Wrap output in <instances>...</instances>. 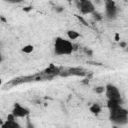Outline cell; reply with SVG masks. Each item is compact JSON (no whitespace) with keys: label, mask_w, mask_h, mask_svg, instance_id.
Returning <instances> with one entry per match:
<instances>
[{"label":"cell","mask_w":128,"mask_h":128,"mask_svg":"<svg viewBox=\"0 0 128 128\" xmlns=\"http://www.w3.org/2000/svg\"><path fill=\"white\" fill-rule=\"evenodd\" d=\"M33 50H34V46H33V45H25V46L22 48V52H23V53H26V54L32 53Z\"/></svg>","instance_id":"11"},{"label":"cell","mask_w":128,"mask_h":128,"mask_svg":"<svg viewBox=\"0 0 128 128\" xmlns=\"http://www.w3.org/2000/svg\"><path fill=\"white\" fill-rule=\"evenodd\" d=\"M1 128H21L20 124L17 121H8L1 122Z\"/></svg>","instance_id":"7"},{"label":"cell","mask_w":128,"mask_h":128,"mask_svg":"<svg viewBox=\"0 0 128 128\" xmlns=\"http://www.w3.org/2000/svg\"><path fill=\"white\" fill-rule=\"evenodd\" d=\"M85 52H86L88 55H92V51H91V50H89V49H86V50H85Z\"/></svg>","instance_id":"20"},{"label":"cell","mask_w":128,"mask_h":128,"mask_svg":"<svg viewBox=\"0 0 128 128\" xmlns=\"http://www.w3.org/2000/svg\"><path fill=\"white\" fill-rule=\"evenodd\" d=\"M16 117L12 114V113H10V114H8V116H7V120L8 121H16Z\"/></svg>","instance_id":"14"},{"label":"cell","mask_w":128,"mask_h":128,"mask_svg":"<svg viewBox=\"0 0 128 128\" xmlns=\"http://www.w3.org/2000/svg\"><path fill=\"white\" fill-rule=\"evenodd\" d=\"M105 95L107 97L108 100H116V101H120L122 102V98H121V93L119 91V89L112 84H107L105 86Z\"/></svg>","instance_id":"3"},{"label":"cell","mask_w":128,"mask_h":128,"mask_svg":"<svg viewBox=\"0 0 128 128\" xmlns=\"http://www.w3.org/2000/svg\"><path fill=\"white\" fill-rule=\"evenodd\" d=\"M11 113H12L16 118H25V117H27V116L30 114L29 110H28L26 107L21 106L19 103H15V104H14V108H13V110H12Z\"/></svg>","instance_id":"6"},{"label":"cell","mask_w":128,"mask_h":128,"mask_svg":"<svg viewBox=\"0 0 128 128\" xmlns=\"http://www.w3.org/2000/svg\"><path fill=\"white\" fill-rule=\"evenodd\" d=\"M93 15H94V18H95V19H97V20H100V19H101V17H100V14H99V13L94 12V13H93Z\"/></svg>","instance_id":"16"},{"label":"cell","mask_w":128,"mask_h":128,"mask_svg":"<svg viewBox=\"0 0 128 128\" xmlns=\"http://www.w3.org/2000/svg\"><path fill=\"white\" fill-rule=\"evenodd\" d=\"M56 12H58V13H60V12H62L63 10H64V8H62V7H56Z\"/></svg>","instance_id":"17"},{"label":"cell","mask_w":128,"mask_h":128,"mask_svg":"<svg viewBox=\"0 0 128 128\" xmlns=\"http://www.w3.org/2000/svg\"><path fill=\"white\" fill-rule=\"evenodd\" d=\"M105 86H97L94 88V92L97 93V94H102V93H105Z\"/></svg>","instance_id":"13"},{"label":"cell","mask_w":128,"mask_h":128,"mask_svg":"<svg viewBox=\"0 0 128 128\" xmlns=\"http://www.w3.org/2000/svg\"><path fill=\"white\" fill-rule=\"evenodd\" d=\"M109 120L119 126L126 125L128 123V110L123 108L122 106L116 107L114 109L109 110Z\"/></svg>","instance_id":"2"},{"label":"cell","mask_w":128,"mask_h":128,"mask_svg":"<svg viewBox=\"0 0 128 128\" xmlns=\"http://www.w3.org/2000/svg\"><path fill=\"white\" fill-rule=\"evenodd\" d=\"M67 36H68L69 40H76L77 38L80 37V34L75 30H68L67 31Z\"/></svg>","instance_id":"10"},{"label":"cell","mask_w":128,"mask_h":128,"mask_svg":"<svg viewBox=\"0 0 128 128\" xmlns=\"http://www.w3.org/2000/svg\"><path fill=\"white\" fill-rule=\"evenodd\" d=\"M127 46V44L125 43V42H120V47H122V48H125Z\"/></svg>","instance_id":"19"},{"label":"cell","mask_w":128,"mask_h":128,"mask_svg":"<svg viewBox=\"0 0 128 128\" xmlns=\"http://www.w3.org/2000/svg\"><path fill=\"white\" fill-rule=\"evenodd\" d=\"M77 8L83 15L93 14L95 12V6L94 4L89 0H80L77 3Z\"/></svg>","instance_id":"4"},{"label":"cell","mask_w":128,"mask_h":128,"mask_svg":"<svg viewBox=\"0 0 128 128\" xmlns=\"http://www.w3.org/2000/svg\"><path fill=\"white\" fill-rule=\"evenodd\" d=\"M26 128H35L34 124L30 121V119H27V122H26Z\"/></svg>","instance_id":"15"},{"label":"cell","mask_w":128,"mask_h":128,"mask_svg":"<svg viewBox=\"0 0 128 128\" xmlns=\"http://www.w3.org/2000/svg\"><path fill=\"white\" fill-rule=\"evenodd\" d=\"M74 45L70 40L64 39L62 37H57L54 42V53L58 56L71 55L74 51Z\"/></svg>","instance_id":"1"},{"label":"cell","mask_w":128,"mask_h":128,"mask_svg":"<svg viewBox=\"0 0 128 128\" xmlns=\"http://www.w3.org/2000/svg\"><path fill=\"white\" fill-rule=\"evenodd\" d=\"M121 103H122V102L116 101V100H108V101H107V107H108L109 110H110V109H114V108H116V107L121 106Z\"/></svg>","instance_id":"9"},{"label":"cell","mask_w":128,"mask_h":128,"mask_svg":"<svg viewBox=\"0 0 128 128\" xmlns=\"http://www.w3.org/2000/svg\"><path fill=\"white\" fill-rule=\"evenodd\" d=\"M105 15L108 19H115L117 16V7L114 1H106L105 2Z\"/></svg>","instance_id":"5"},{"label":"cell","mask_w":128,"mask_h":128,"mask_svg":"<svg viewBox=\"0 0 128 128\" xmlns=\"http://www.w3.org/2000/svg\"><path fill=\"white\" fill-rule=\"evenodd\" d=\"M57 71H58V68H57V67H55L53 64H51V65H50V67H49V68H47V69L45 70V72H46V73H48V74L56 73Z\"/></svg>","instance_id":"12"},{"label":"cell","mask_w":128,"mask_h":128,"mask_svg":"<svg viewBox=\"0 0 128 128\" xmlns=\"http://www.w3.org/2000/svg\"><path fill=\"white\" fill-rule=\"evenodd\" d=\"M31 9H32V8H31V7H26V8H24V9H23V10H24V11H26V12H28V11H30V10H31Z\"/></svg>","instance_id":"21"},{"label":"cell","mask_w":128,"mask_h":128,"mask_svg":"<svg viewBox=\"0 0 128 128\" xmlns=\"http://www.w3.org/2000/svg\"><path fill=\"white\" fill-rule=\"evenodd\" d=\"M115 41H120V35L118 33L115 34Z\"/></svg>","instance_id":"18"},{"label":"cell","mask_w":128,"mask_h":128,"mask_svg":"<svg viewBox=\"0 0 128 128\" xmlns=\"http://www.w3.org/2000/svg\"><path fill=\"white\" fill-rule=\"evenodd\" d=\"M89 110H90V112H91L92 114H94V115H98V114L101 112V106H100L99 104L94 103V104H92V105L90 106Z\"/></svg>","instance_id":"8"}]
</instances>
